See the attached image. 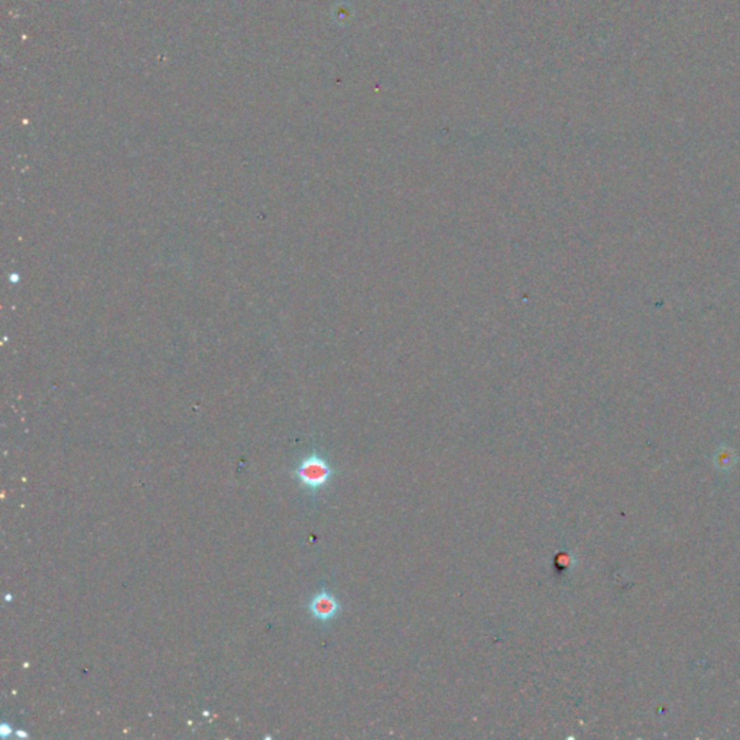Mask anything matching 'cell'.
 I'll return each instance as SVG.
<instances>
[{
	"label": "cell",
	"instance_id": "1",
	"mask_svg": "<svg viewBox=\"0 0 740 740\" xmlns=\"http://www.w3.org/2000/svg\"><path fill=\"white\" fill-rule=\"evenodd\" d=\"M294 477L309 493H315L324 489L333 477V467L324 459V457L313 453L307 455L305 459L294 470Z\"/></svg>",
	"mask_w": 740,
	"mask_h": 740
},
{
	"label": "cell",
	"instance_id": "2",
	"mask_svg": "<svg viewBox=\"0 0 740 740\" xmlns=\"http://www.w3.org/2000/svg\"><path fill=\"white\" fill-rule=\"evenodd\" d=\"M308 610L317 621L330 622L331 619H334L340 612V603L330 591L320 590L318 593L309 600Z\"/></svg>",
	"mask_w": 740,
	"mask_h": 740
},
{
	"label": "cell",
	"instance_id": "3",
	"mask_svg": "<svg viewBox=\"0 0 740 740\" xmlns=\"http://www.w3.org/2000/svg\"><path fill=\"white\" fill-rule=\"evenodd\" d=\"M10 735H12V726H9L8 723H3L2 726H0V736H2L3 739H8Z\"/></svg>",
	"mask_w": 740,
	"mask_h": 740
},
{
	"label": "cell",
	"instance_id": "4",
	"mask_svg": "<svg viewBox=\"0 0 740 740\" xmlns=\"http://www.w3.org/2000/svg\"><path fill=\"white\" fill-rule=\"evenodd\" d=\"M15 735H16L18 737H21V739H28V736H29L25 730H21V729H18V730L15 732Z\"/></svg>",
	"mask_w": 740,
	"mask_h": 740
}]
</instances>
